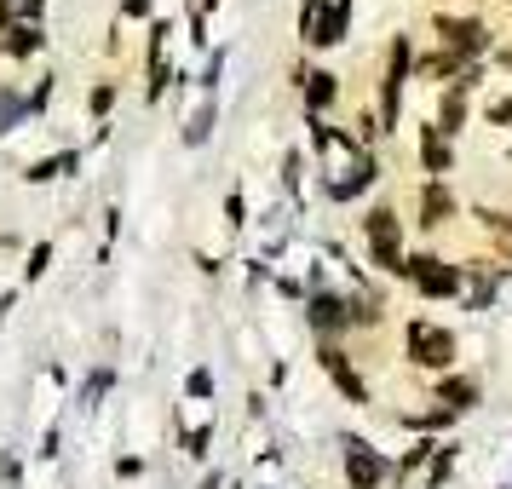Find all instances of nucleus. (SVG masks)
Listing matches in <instances>:
<instances>
[{
  "mask_svg": "<svg viewBox=\"0 0 512 489\" xmlns=\"http://www.w3.org/2000/svg\"><path fill=\"white\" fill-rule=\"evenodd\" d=\"M409 357L420 369H443V363H455V334H443L432 323H409Z\"/></svg>",
  "mask_w": 512,
  "mask_h": 489,
  "instance_id": "f257e3e1",
  "label": "nucleus"
},
{
  "mask_svg": "<svg viewBox=\"0 0 512 489\" xmlns=\"http://www.w3.org/2000/svg\"><path fill=\"white\" fill-rule=\"evenodd\" d=\"M369 248H374V259H380L386 271H403V259H397V213L392 208L369 213Z\"/></svg>",
  "mask_w": 512,
  "mask_h": 489,
  "instance_id": "f03ea898",
  "label": "nucleus"
},
{
  "mask_svg": "<svg viewBox=\"0 0 512 489\" xmlns=\"http://www.w3.org/2000/svg\"><path fill=\"white\" fill-rule=\"evenodd\" d=\"M403 277H415L426 294H455L461 288V271L455 265H438V259H403Z\"/></svg>",
  "mask_w": 512,
  "mask_h": 489,
  "instance_id": "7ed1b4c3",
  "label": "nucleus"
},
{
  "mask_svg": "<svg viewBox=\"0 0 512 489\" xmlns=\"http://www.w3.org/2000/svg\"><path fill=\"white\" fill-rule=\"evenodd\" d=\"M438 35L449 41V52H455V58H461V52H478V47H484V24H472V18H461V24H455V18H443Z\"/></svg>",
  "mask_w": 512,
  "mask_h": 489,
  "instance_id": "20e7f679",
  "label": "nucleus"
},
{
  "mask_svg": "<svg viewBox=\"0 0 512 489\" xmlns=\"http://www.w3.org/2000/svg\"><path fill=\"white\" fill-rule=\"evenodd\" d=\"M340 29H346V0H334V6H323V12H311V41H317V47H334Z\"/></svg>",
  "mask_w": 512,
  "mask_h": 489,
  "instance_id": "39448f33",
  "label": "nucleus"
},
{
  "mask_svg": "<svg viewBox=\"0 0 512 489\" xmlns=\"http://www.w3.org/2000/svg\"><path fill=\"white\" fill-rule=\"evenodd\" d=\"M323 369L334 374V380H340V392H346V397H357V403H363V397H369V392H363V380H357V374H351L346 351H323Z\"/></svg>",
  "mask_w": 512,
  "mask_h": 489,
  "instance_id": "423d86ee",
  "label": "nucleus"
},
{
  "mask_svg": "<svg viewBox=\"0 0 512 489\" xmlns=\"http://www.w3.org/2000/svg\"><path fill=\"white\" fill-rule=\"evenodd\" d=\"M403 70H409V47H392V70H386V121H397V93H403Z\"/></svg>",
  "mask_w": 512,
  "mask_h": 489,
  "instance_id": "0eeeda50",
  "label": "nucleus"
},
{
  "mask_svg": "<svg viewBox=\"0 0 512 489\" xmlns=\"http://www.w3.org/2000/svg\"><path fill=\"white\" fill-rule=\"evenodd\" d=\"M449 213H455V202H449V190L443 185H432L426 196H420V225H443Z\"/></svg>",
  "mask_w": 512,
  "mask_h": 489,
  "instance_id": "6e6552de",
  "label": "nucleus"
},
{
  "mask_svg": "<svg viewBox=\"0 0 512 489\" xmlns=\"http://www.w3.org/2000/svg\"><path fill=\"white\" fill-rule=\"evenodd\" d=\"M346 472H351V484H363V489H369L374 478H380V455H369V449H357V443H351Z\"/></svg>",
  "mask_w": 512,
  "mask_h": 489,
  "instance_id": "1a4fd4ad",
  "label": "nucleus"
},
{
  "mask_svg": "<svg viewBox=\"0 0 512 489\" xmlns=\"http://www.w3.org/2000/svg\"><path fill=\"white\" fill-rule=\"evenodd\" d=\"M420 156H426V167H432V173H443V167H449V144L438 139V127H426V139H420Z\"/></svg>",
  "mask_w": 512,
  "mask_h": 489,
  "instance_id": "9d476101",
  "label": "nucleus"
},
{
  "mask_svg": "<svg viewBox=\"0 0 512 489\" xmlns=\"http://www.w3.org/2000/svg\"><path fill=\"white\" fill-rule=\"evenodd\" d=\"M311 323H317V328H340V323H346V305L328 300V294H317V305H311Z\"/></svg>",
  "mask_w": 512,
  "mask_h": 489,
  "instance_id": "9b49d317",
  "label": "nucleus"
},
{
  "mask_svg": "<svg viewBox=\"0 0 512 489\" xmlns=\"http://www.w3.org/2000/svg\"><path fill=\"white\" fill-rule=\"evenodd\" d=\"M472 392H478L472 380H449V386H443V403H449V409H466V403H472Z\"/></svg>",
  "mask_w": 512,
  "mask_h": 489,
  "instance_id": "f8f14e48",
  "label": "nucleus"
},
{
  "mask_svg": "<svg viewBox=\"0 0 512 489\" xmlns=\"http://www.w3.org/2000/svg\"><path fill=\"white\" fill-rule=\"evenodd\" d=\"M305 98H311V104L323 110L328 98H334V75H311V87H305Z\"/></svg>",
  "mask_w": 512,
  "mask_h": 489,
  "instance_id": "ddd939ff",
  "label": "nucleus"
},
{
  "mask_svg": "<svg viewBox=\"0 0 512 489\" xmlns=\"http://www.w3.org/2000/svg\"><path fill=\"white\" fill-rule=\"evenodd\" d=\"M18 116H24V98H18V93H0V133H6Z\"/></svg>",
  "mask_w": 512,
  "mask_h": 489,
  "instance_id": "4468645a",
  "label": "nucleus"
},
{
  "mask_svg": "<svg viewBox=\"0 0 512 489\" xmlns=\"http://www.w3.org/2000/svg\"><path fill=\"white\" fill-rule=\"evenodd\" d=\"M346 317H351V323H380V305H374V300H357Z\"/></svg>",
  "mask_w": 512,
  "mask_h": 489,
  "instance_id": "2eb2a0df",
  "label": "nucleus"
},
{
  "mask_svg": "<svg viewBox=\"0 0 512 489\" xmlns=\"http://www.w3.org/2000/svg\"><path fill=\"white\" fill-rule=\"evenodd\" d=\"M12 52H35V29H12Z\"/></svg>",
  "mask_w": 512,
  "mask_h": 489,
  "instance_id": "dca6fc26",
  "label": "nucleus"
},
{
  "mask_svg": "<svg viewBox=\"0 0 512 489\" xmlns=\"http://www.w3.org/2000/svg\"><path fill=\"white\" fill-rule=\"evenodd\" d=\"M489 121H495V127H501V121H512V98H495V104H489Z\"/></svg>",
  "mask_w": 512,
  "mask_h": 489,
  "instance_id": "f3484780",
  "label": "nucleus"
}]
</instances>
